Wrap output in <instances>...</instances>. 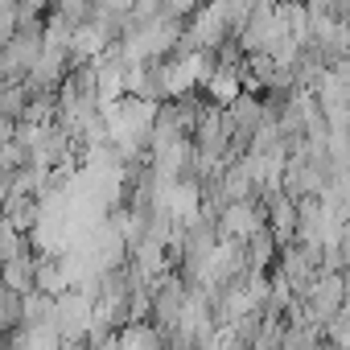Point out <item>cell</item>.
Returning a JSON list of instances; mask_svg holds the SVG:
<instances>
[{
  "label": "cell",
  "instance_id": "obj_1",
  "mask_svg": "<svg viewBox=\"0 0 350 350\" xmlns=\"http://www.w3.org/2000/svg\"><path fill=\"white\" fill-rule=\"evenodd\" d=\"M350 297V284H346V272H317L301 293H297V305H301V313L313 321V325H321L325 329V321L342 309V301Z\"/></svg>",
  "mask_w": 350,
  "mask_h": 350
},
{
  "label": "cell",
  "instance_id": "obj_2",
  "mask_svg": "<svg viewBox=\"0 0 350 350\" xmlns=\"http://www.w3.org/2000/svg\"><path fill=\"white\" fill-rule=\"evenodd\" d=\"M211 223H215L219 239H231V243H247L260 227H268V223H264V206H260V198H235V202H223V206L211 215Z\"/></svg>",
  "mask_w": 350,
  "mask_h": 350
},
{
  "label": "cell",
  "instance_id": "obj_3",
  "mask_svg": "<svg viewBox=\"0 0 350 350\" xmlns=\"http://www.w3.org/2000/svg\"><path fill=\"white\" fill-rule=\"evenodd\" d=\"M42 58V29H17L0 50V83H25Z\"/></svg>",
  "mask_w": 350,
  "mask_h": 350
},
{
  "label": "cell",
  "instance_id": "obj_4",
  "mask_svg": "<svg viewBox=\"0 0 350 350\" xmlns=\"http://www.w3.org/2000/svg\"><path fill=\"white\" fill-rule=\"evenodd\" d=\"M33 276H38V256L33 252H21L9 264H0V280H5V288H13L17 297L33 293Z\"/></svg>",
  "mask_w": 350,
  "mask_h": 350
},
{
  "label": "cell",
  "instance_id": "obj_5",
  "mask_svg": "<svg viewBox=\"0 0 350 350\" xmlns=\"http://www.w3.org/2000/svg\"><path fill=\"white\" fill-rule=\"evenodd\" d=\"M17 325H25V297H17L0 280V329H17Z\"/></svg>",
  "mask_w": 350,
  "mask_h": 350
},
{
  "label": "cell",
  "instance_id": "obj_6",
  "mask_svg": "<svg viewBox=\"0 0 350 350\" xmlns=\"http://www.w3.org/2000/svg\"><path fill=\"white\" fill-rule=\"evenodd\" d=\"M21 29V17H17V0H0V50L9 46V38Z\"/></svg>",
  "mask_w": 350,
  "mask_h": 350
},
{
  "label": "cell",
  "instance_id": "obj_7",
  "mask_svg": "<svg viewBox=\"0 0 350 350\" xmlns=\"http://www.w3.org/2000/svg\"><path fill=\"white\" fill-rule=\"evenodd\" d=\"M161 5H165V13L169 17H178V21H190L202 5H206V0H161Z\"/></svg>",
  "mask_w": 350,
  "mask_h": 350
}]
</instances>
